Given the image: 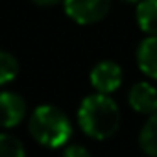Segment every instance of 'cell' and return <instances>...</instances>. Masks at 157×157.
<instances>
[{"mask_svg":"<svg viewBox=\"0 0 157 157\" xmlns=\"http://www.w3.org/2000/svg\"><path fill=\"white\" fill-rule=\"evenodd\" d=\"M67 157H89V150L80 144H68L63 151Z\"/></svg>","mask_w":157,"mask_h":157,"instance_id":"12","label":"cell"},{"mask_svg":"<svg viewBox=\"0 0 157 157\" xmlns=\"http://www.w3.org/2000/svg\"><path fill=\"white\" fill-rule=\"evenodd\" d=\"M30 135L44 148H61L72 137V124L59 107L39 105L30 117Z\"/></svg>","mask_w":157,"mask_h":157,"instance_id":"2","label":"cell"},{"mask_svg":"<svg viewBox=\"0 0 157 157\" xmlns=\"http://www.w3.org/2000/svg\"><path fill=\"white\" fill-rule=\"evenodd\" d=\"M128 102L133 111L140 115H153L157 111V89L148 82H139L129 89Z\"/></svg>","mask_w":157,"mask_h":157,"instance_id":"5","label":"cell"},{"mask_svg":"<svg viewBox=\"0 0 157 157\" xmlns=\"http://www.w3.org/2000/svg\"><path fill=\"white\" fill-rule=\"evenodd\" d=\"M135 19L146 35H157V0H140Z\"/></svg>","mask_w":157,"mask_h":157,"instance_id":"8","label":"cell"},{"mask_svg":"<svg viewBox=\"0 0 157 157\" xmlns=\"http://www.w3.org/2000/svg\"><path fill=\"white\" fill-rule=\"evenodd\" d=\"M89 78H91V85L94 87L96 93L111 94L122 83V68L115 61L105 59V61H100L93 67Z\"/></svg>","mask_w":157,"mask_h":157,"instance_id":"4","label":"cell"},{"mask_svg":"<svg viewBox=\"0 0 157 157\" xmlns=\"http://www.w3.org/2000/svg\"><path fill=\"white\" fill-rule=\"evenodd\" d=\"M33 4H37V6H41V8H50V6H56L59 0H32Z\"/></svg>","mask_w":157,"mask_h":157,"instance_id":"13","label":"cell"},{"mask_svg":"<svg viewBox=\"0 0 157 157\" xmlns=\"http://www.w3.org/2000/svg\"><path fill=\"white\" fill-rule=\"evenodd\" d=\"M0 155L2 157H24V146L17 137L10 133H2L0 135Z\"/></svg>","mask_w":157,"mask_h":157,"instance_id":"11","label":"cell"},{"mask_svg":"<svg viewBox=\"0 0 157 157\" xmlns=\"http://www.w3.org/2000/svg\"><path fill=\"white\" fill-rule=\"evenodd\" d=\"M19 74V61L10 54H0V85H8L11 80H15Z\"/></svg>","mask_w":157,"mask_h":157,"instance_id":"10","label":"cell"},{"mask_svg":"<svg viewBox=\"0 0 157 157\" xmlns=\"http://www.w3.org/2000/svg\"><path fill=\"white\" fill-rule=\"evenodd\" d=\"M0 104H2V126L4 129H11L22 122L26 117V102L11 91H4L0 94Z\"/></svg>","mask_w":157,"mask_h":157,"instance_id":"6","label":"cell"},{"mask_svg":"<svg viewBox=\"0 0 157 157\" xmlns=\"http://www.w3.org/2000/svg\"><path fill=\"white\" fill-rule=\"evenodd\" d=\"M65 13L78 24L100 22L111 10V0H65Z\"/></svg>","mask_w":157,"mask_h":157,"instance_id":"3","label":"cell"},{"mask_svg":"<svg viewBox=\"0 0 157 157\" xmlns=\"http://www.w3.org/2000/svg\"><path fill=\"white\" fill-rule=\"evenodd\" d=\"M124 2H139V0H124Z\"/></svg>","mask_w":157,"mask_h":157,"instance_id":"14","label":"cell"},{"mask_svg":"<svg viewBox=\"0 0 157 157\" xmlns=\"http://www.w3.org/2000/svg\"><path fill=\"white\" fill-rule=\"evenodd\" d=\"M139 146L146 155L157 157V111L148 115V120L139 133Z\"/></svg>","mask_w":157,"mask_h":157,"instance_id":"9","label":"cell"},{"mask_svg":"<svg viewBox=\"0 0 157 157\" xmlns=\"http://www.w3.org/2000/svg\"><path fill=\"white\" fill-rule=\"evenodd\" d=\"M137 65L142 74L157 80V35H148L137 48Z\"/></svg>","mask_w":157,"mask_h":157,"instance_id":"7","label":"cell"},{"mask_svg":"<svg viewBox=\"0 0 157 157\" xmlns=\"http://www.w3.org/2000/svg\"><path fill=\"white\" fill-rule=\"evenodd\" d=\"M78 124L87 137L105 140L113 137L120 126V109L105 93L89 94L78 107Z\"/></svg>","mask_w":157,"mask_h":157,"instance_id":"1","label":"cell"}]
</instances>
